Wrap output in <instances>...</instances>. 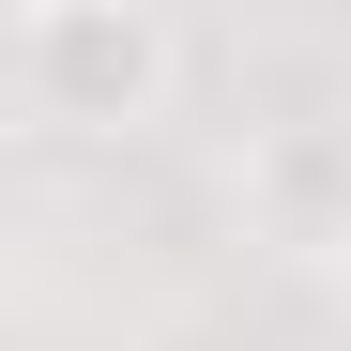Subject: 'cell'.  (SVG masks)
Instances as JSON below:
<instances>
[{"label":"cell","instance_id":"cell-1","mask_svg":"<svg viewBox=\"0 0 351 351\" xmlns=\"http://www.w3.org/2000/svg\"><path fill=\"white\" fill-rule=\"evenodd\" d=\"M184 77H199V46L153 0H31V16H0V92H16L31 138H153L184 107Z\"/></svg>","mask_w":351,"mask_h":351},{"label":"cell","instance_id":"cell-2","mask_svg":"<svg viewBox=\"0 0 351 351\" xmlns=\"http://www.w3.org/2000/svg\"><path fill=\"white\" fill-rule=\"evenodd\" d=\"M245 229L275 260H336L351 275V123H275L245 138Z\"/></svg>","mask_w":351,"mask_h":351}]
</instances>
